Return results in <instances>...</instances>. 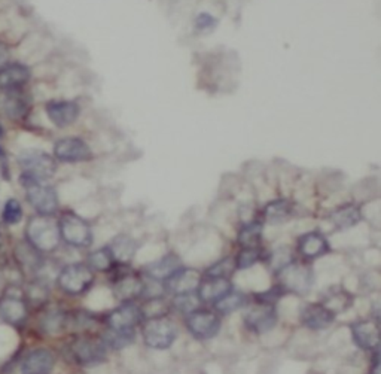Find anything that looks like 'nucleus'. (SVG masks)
<instances>
[{"mask_svg":"<svg viewBox=\"0 0 381 374\" xmlns=\"http://www.w3.org/2000/svg\"><path fill=\"white\" fill-rule=\"evenodd\" d=\"M87 266L92 271H101V273H108V271H110L115 266H117V261H115L109 246H103L100 249H96V251H92L88 255Z\"/></svg>","mask_w":381,"mask_h":374,"instance_id":"nucleus-29","label":"nucleus"},{"mask_svg":"<svg viewBox=\"0 0 381 374\" xmlns=\"http://www.w3.org/2000/svg\"><path fill=\"white\" fill-rule=\"evenodd\" d=\"M71 354L79 366L94 367L106 361L108 347L101 337L80 336L71 343Z\"/></svg>","mask_w":381,"mask_h":374,"instance_id":"nucleus-6","label":"nucleus"},{"mask_svg":"<svg viewBox=\"0 0 381 374\" xmlns=\"http://www.w3.org/2000/svg\"><path fill=\"white\" fill-rule=\"evenodd\" d=\"M261 247H240V251L234 259L236 268L246 270L255 266L258 261H261Z\"/></svg>","mask_w":381,"mask_h":374,"instance_id":"nucleus-34","label":"nucleus"},{"mask_svg":"<svg viewBox=\"0 0 381 374\" xmlns=\"http://www.w3.org/2000/svg\"><path fill=\"white\" fill-rule=\"evenodd\" d=\"M236 270V263L233 258H224L221 261L213 264L210 268H207L206 276H219V278H231V275L234 273Z\"/></svg>","mask_w":381,"mask_h":374,"instance_id":"nucleus-36","label":"nucleus"},{"mask_svg":"<svg viewBox=\"0 0 381 374\" xmlns=\"http://www.w3.org/2000/svg\"><path fill=\"white\" fill-rule=\"evenodd\" d=\"M2 218H3V222L6 225H15V224H18L22 220L21 203L18 200H15V199H9L5 203Z\"/></svg>","mask_w":381,"mask_h":374,"instance_id":"nucleus-35","label":"nucleus"},{"mask_svg":"<svg viewBox=\"0 0 381 374\" xmlns=\"http://www.w3.org/2000/svg\"><path fill=\"white\" fill-rule=\"evenodd\" d=\"M118 266V264H117ZM115 266L110 271L112 276V289L121 301H134L138 297H143L145 280L143 278L130 270L125 264H120V268Z\"/></svg>","mask_w":381,"mask_h":374,"instance_id":"nucleus-9","label":"nucleus"},{"mask_svg":"<svg viewBox=\"0 0 381 374\" xmlns=\"http://www.w3.org/2000/svg\"><path fill=\"white\" fill-rule=\"evenodd\" d=\"M69 322H71V318H69L67 313L62 310H51L43 316L42 326L46 333L57 334V333H62L69 325Z\"/></svg>","mask_w":381,"mask_h":374,"instance_id":"nucleus-32","label":"nucleus"},{"mask_svg":"<svg viewBox=\"0 0 381 374\" xmlns=\"http://www.w3.org/2000/svg\"><path fill=\"white\" fill-rule=\"evenodd\" d=\"M337 315L322 303L307 304L301 312V322L311 331H322L336 322Z\"/></svg>","mask_w":381,"mask_h":374,"instance_id":"nucleus-17","label":"nucleus"},{"mask_svg":"<svg viewBox=\"0 0 381 374\" xmlns=\"http://www.w3.org/2000/svg\"><path fill=\"white\" fill-rule=\"evenodd\" d=\"M30 78V72L22 64H9L0 69V88L10 89L26 84Z\"/></svg>","mask_w":381,"mask_h":374,"instance_id":"nucleus-23","label":"nucleus"},{"mask_svg":"<svg viewBox=\"0 0 381 374\" xmlns=\"http://www.w3.org/2000/svg\"><path fill=\"white\" fill-rule=\"evenodd\" d=\"M26 237L27 243L39 254L54 252L62 242L59 224L51 217H43V215H36L29 221Z\"/></svg>","mask_w":381,"mask_h":374,"instance_id":"nucleus-1","label":"nucleus"},{"mask_svg":"<svg viewBox=\"0 0 381 374\" xmlns=\"http://www.w3.org/2000/svg\"><path fill=\"white\" fill-rule=\"evenodd\" d=\"M292 215H294V206L291 205V201L283 200V199L268 203L262 212L264 221L270 224H282L289 220Z\"/></svg>","mask_w":381,"mask_h":374,"instance_id":"nucleus-26","label":"nucleus"},{"mask_svg":"<svg viewBox=\"0 0 381 374\" xmlns=\"http://www.w3.org/2000/svg\"><path fill=\"white\" fill-rule=\"evenodd\" d=\"M26 197L31 208L43 217H52L59 210V196L52 187L43 185L42 182H33L26 185Z\"/></svg>","mask_w":381,"mask_h":374,"instance_id":"nucleus-12","label":"nucleus"},{"mask_svg":"<svg viewBox=\"0 0 381 374\" xmlns=\"http://www.w3.org/2000/svg\"><path fill=\"white\" fill-rule=\"evenodd\" d=\"M352 338L357 347L366 352H377L380 343L378 319H362L352 325Z\"/></svg>","mask_w":381,"mask_h":374,"instance_id":"nucleus-14","label":"nucleus"},{"mask_svg":"<svg viewBox=\"0 0 381 374\" xmlns=\"http://www.w3.org/2000/svg\"><path fill=\"white\" fill-rule=\"evenodd\" d=\"M2 136H3V129H2V126H0V138H2Z\"/></svg>","mask_w":381,"mask_h":374,"instance_id":"nucleus-42","label":"nucleus"},{"mask_svg":"<svg viewBox=\"0 0 381 374\" xmlns=\"http://www.w3.org/2000/svg\"><path fill=\"white\" fill-rule=\"evenodd\" d=\"M46 113L57 127H67L73 124L79 115V106L75 101H50Z\"/></svg>","mask_w":381,"mask_h":374,"instance_id":"nucleus-22","label":"nucleus"},{"mask_svg":"<svg viewBox=\"0 0 381 374\" xmlns=\"http://www.w3.org/2000/svg\"><path fill=\"white\" fill-rule=\"evenodd\" d=\"M353 299L347 291L340 289V288H332L329 292L325 294V297L320 301L322 304H325L328 309H331L333 313L343 312L345 309H349V305L352 304Z\"/></svg>","mask_w":381,"mask_h":374,"instance_id":"nucleus-31","label":"nucleus"},{"mask_svg":"<svg viewBox=\"0 0 381 374\" xmlns=\"http://www.w3.org/2000/svg\"><path fill=\"white\" fill-rule=\"evenodd\" d=\"M29 308L26 300L17 294H5L0 301V316L10 325H22L27 319Z\"/></svg>","mask_w":381,"mask_h":374,"instance_id":"nucleus-20","label":"nucleus"},{"mask_svg":"<svg viewBox=\"0 0 381 374\" xmlns=\"http://www.w3.org/2000/svg\"><path fill=\"white\" fill-rule=\"evenodd\" d=\"M216 26V20L209 15V14H201L197 17V20H195V27H197V30H210Z\"/></svg>","mask_w":381,"mask_h":374,"instance_id":"nucleus-38","label":"nucleus"},{"mask_svg":"<svg viewBox=\"0 0 381 374\" xmlns=\"http://www.w3.org/2000/svg\"><path fill=\"white\" fill-rule=\"evenodd\" d=\"M54 155L57 160L63 163H79L89 160L91 150L82 139L66 138L55 143Z\"/></svg>","mask_w":381,"mask_h":374,"instance_id":"nucleus-16","label":"nucleus"},{"mask_svg":"<svg viewBox=\"0 0 381 374\" xmlns=\"http://www.w3.org/2000/svg\"><path fill=\"white\" fill-rule=\"evenodd\" d=\"M55 357L50 349L39 347L26 355L21 362V374H51Z\"/></svg>","mask_w":381,"mask_h":374,"instance_id":"nucleus-19","label":"nucleus"},{"mask_svg":"<svg viewBox=\"0 0 381 374\" xmlns=\"http://www.w3.org/2000/svg\"><path fill=\"white\" fill-rule=\"evenodd\" d=\"M247 297L243 292H238L231 289L227 296H224L221 300H217L213 305V310L219 315H231L240 309L246 308Z\"/></svg>","mask_w":381,"mask_h":374,"instance_id":"nucleus-28","label":"nucleus"},{"mask_svg":"<svg viewBox=\"0 0 381 374\" xmlns=\"http://www.w3.org/2000/svg\"><path fill=\"white\" fill-rule=\"evenodd\" d=\"M233 289V283L228 278L219 276H203L199 285L197 294L203 304H215Z\"/></svg>","mask_w":381,"mask_h":374,"instance_id":"nucleus-18","label":"nucleus"},{"mask_svg":"<svg viewBox=\"0 0 381 374\" xmlns=\"http://www.w3.org/2000/svg\"><path fill=\"white\" fill-rule=\"evenodd\" d=\"M264 225L261 221H250L240 226L237 242L241 247H261Z\"/></svg>","mask_w":381,"mask_h":374,"instance_id":"nucleus-27","label":"nucleus"},{"mask_svg":"<svg viewBox=\"0 0 381 374\" xmlns=\"http://www.w3.org/2000/svg\"><path fill=\"white\" fill-rule=\"evenodd\" d=\"M183 266L180 263V258L176 254H167L163 258L157 259V261L148 264L143 268V275L155 282L164 283L167 279H170L173 275L180 270Z\"/></svg>","mask_w":381,"mask_h":374,"instance_id":"nucleus-21","label":"nucleus"},{"mask_svg":"<svg viewBox=\"0 0 381 374\" xmlns=\"http://www.w3.org/2000/svg\"><path fill=\"white\" fill-rule=\"evenodd\" d=\"M142 308L136 301H122L117 309L106 316V326L109 330H136L143 322Z\"/></svg>","mask_w":381,"mask_h":374,"instance_id":"nucleus-11","label":"nucleus"},{"mask_svg":"<svg viewBox=\"0 0 381 374\" xmlns=\"http://www.w3.org/2000/svg\"><path fill=\"white\" fill-rule=\"evenodd\" d=\"M277 319H279V316H277L275 305L261 301L246 308L243 315L246 328L255 334H265L271 331L277 325Z\"/></svg>","mask_w":381,"mask_h":374,"instance_id":"nucleus-10","label":"nucleus"},{"mask_svg":"<svg viewBox=\"0 0 381 374\" xmlns=\"http://www.w3.org/2000/svg\"><path fill=\"white\" fill-rule=\"evenodd\" d=\"M361 218H362L361 209L357 208L356 205H350V203L349 205H343V206L337 208L331 215V221L340 230L352 229V226H354L357 222L361 221Z\"/></svg>","mask_w":381,"mask_h":374,"instance_id":"nucleus-25","label":"nucleus"},{"mask_svg":"<svg viewBox=\"0 0 381 374\" xmlns=\"http://www.w3.org/2000/svg\"><path fill=\"white\" fill-rule=\"evenodd\" d=\"M110 252L115 258L117 264H129L133 261V258L137 252V243L129 236H118L110 245H109Z\"/></svg>","mask_w":381,"mask_h":374,"instance_id":"nucleus-24","label":"nucleus"},{"mask_svg":"<svg viewBox=\"0 0 381 374\" xmlns=\"http://www.w3.org/2000/svg\"><path fill=\"white\" fill-rule=\"evenodd\" d=\"M5 110L8 113H10L13 117H20L26 110V103L18 97H13V99H9L5 103Z\"/></svg>","mask_w":381,"mask_h":374,"instance_id":"nucleus-37","label":"nucleus"},{"mask_svg":"<svg viewBox=\"0 0 381 374\" xmlns=\"http://www.w3.org/2000/svg\"><path fill=\"white\" fill-rule=\"evenodd\" d=\"M46 296H48V291H46V288L43 285H33L31 291H30V299L34 300L36 299L38 303L43 301L46 299Z\"/></svg>","mask_w":381,"mask_h":374,"instance_id":"nucleus-39","label":"nucleus"},{"mask_svg":"<svg viewBox=\"0 0 381 374\" xmlns=\"http://www.w3.org/2000/svg\"><path fill=\"white\" fill-rule=\"evenodd\" d=\"M8 57H9V52H8L6 47H5V45L0 43V67H2L6 63Z\"/></svg>","mask_w":381,"mask_h":374,"instance_id":"nucleus-41","label":"nucleus"},{"mask_svg":"<svg viewBox=\"0 0 381 374\" xmlns=\"http://www.w3.org/2000/svg\"><path fill=\"white\" fill-rule=\"evenodd\" d=\"M143 343L155 350H166L173 346L178 338V326L167 316L146 318L141 324Z\"/></svg>","mask_w":381,"mask_h":374,"instance_id":"nucleus-2","label":"nucleus"},{"mask_svg":"<svg viewBox=\"0 0 381 374\" xmlns=\"http://www.w3.org/2000/svg\"><path fill=\"white\" fill-rule=\"evenodd\" d=\"M279 278V285L285 292H292L296 296H305V294L313 287V270L305 261H292L277 271Z\"/></svg>","mask_w":381,"mask_h":374,"instance_id":"nucleus-4","label":"nucleus"},{"mask_svg":"<svg viewBox=\"0 0 381 374\" xmlns=\"http://www.w3.org/2000/svg\"><path fill=\"white\" fill-rule=\"evenodd\" d=\"M100 337L103 342H105L106 347H110L113 350H121L127 346H130L134 342L136 330L118 331V330H109V328H106V331Z\"/></svg>","mask_w":381,"mask_h":374,"instance_id":"nucleus-30","label":"nucleus"},{"mask_svg":"<svg viewBox=\"0 0 381 374\" xmlns=\"http://www.w3.org/2000/svg\"><path fill=\"white\" fill-rule=\"evenodd\" d=\"M94 283V271L87 264L73 263L62 268L57 278V285L71 297L84 296Z\"/></svg>","mask_w":381,"mask_h":374,"instance_id":"nucleus-5","label":"nucleus"},{"mask_svg":"<svg viewBox=\"0 0 381 374\" xmlns=\"http://www.w3.org/2000/svg\"><path fill=\"white\" fill-rule=\"evenodd\" d=\"M368 374H380V359H378V350L374 352V358L371 362V368H369Z\"/></svg>","mask_w":381,"mask_h":374,"instance_id":"nucleus-40","label":"nucleus"},{"mask_svg":"<svg viewBox=\"0 0 381 374\" xmlns=\"http://www.w3.org/2000/svg\"><path fill=\"white\" fill-rule=\"evenodd\" d=\"M331 251V246L325 236L319 231H308L303 236H299L296 240V254L301 258V261L310 263L315 259L325 257Z\"/></svg>","mask_w":381,"mask_h":374,"instance_id":"nucleus-13","label":"nucleus"},{"mask_svg":"<svg viewBox=\"0 0 381 374\" xmlns=\"http://www.w3.org/2000/svg\"><path fill=\"white\" fill-rule=\"evenodd\" d=\"M185 325H187L188 333L197 340H212L221 331L222 319L221 315L216 313L213 309L200 308L188 315H185Z\"/></svg>","mask_w":381,"mask_h":374,"instance_id":"nucleus-8","label":"nucleus"},{"mask_svg":"<svg viewBox=\"0 0 381 374\" xmlns=\"http://www.w3.org/2000/svg\"><path fill=\"white\" fill-rule=\"evenodd\" d=\"M59 231L62 240L73 247H89L92 245V230L89 224L73 212L62 215Z\"/></svg>","mask_w":381,"mask_h":374,"instance_id":"nucleus-7","label":"nucleus"},{"mask_svg":"<svg viewBox=\"0 0 381 374\" xmlns=\"http://www.w3.org/2000/svg\"><path fill=\"white\" fill-rule=\"evenodd\" d=\"M171 305L178 312H180L183 315H188L194 310L203 308V303H201L197 292H189V294H180V296H175V299H173V301H171Z\"/></svg>","mask_w":381,"mask_h":374,"instance_id":"nucleus-33","label":"nucleus"},{"mask_svg":"<svg viewBox=\"0 0 381 374\" xmlns=\"http://www.w3.org/2000/svg\"><path fill=\"white\" fill-rule=\"evenodd\" d=\"M203 275L194 268L182 267L175 275L164 282V291L171 296H180V294L197 292Z\"/></svg>","mask_w":381,"mask_h":374,"instance_id":"nucleus-15","label":"nucleus"},{"mask_svg":"<svg viewBox=\"0 0 381 374\" xmlns=\"http://www.w3.org/2000/svg\"><path fill=\"white\" fill-rule=\"evenodd\" d=\"M18 163L22 168V184L43 182L55 173V161L51 155L43 151H26L18 157Z\"/></svg>","mask_w":381,"mask_h":374,"instance_id":"nucleus-3","label":"nucleus"}]
</instances>
